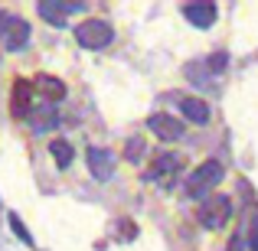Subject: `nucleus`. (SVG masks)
I'll return each mask as SVG.
<instances>
[{
  "instance_id": "1",
  "label": "nucleus",
  "mask_w": 258,
  "mask_h": 251,
  "mask_svg": "<svg viewBox=\"0 0 258 251\" xmlns=\"http://www.w3.org/2000/svg\"><path fill=\"white\" fill-rule=\"evenodd\" d=\"M222 176H226V170H222L219 160H206V163H200L193 170V173L186 176V183H183V189H186V196H193V199H200V196H206L209 189H216L222 183Z\"/></svg>"
},
{
  "instance_id": "2",
  "label": "nucleus",
  "mask_w": 258,
  "mask_h": 251,
  "mask_svg": "<svg viewBox=\"0 0 258 251\" xmlns=\"http://www.w3.org/2000/svg\"><path fill=\"white\" fill-rule=\"evenodd\" d=\"M72 33H76V43L82 46V49H105L114 39V30L105 20H82Z\"/></svg>"
},
{
  "instance_id": "3",
  "label": "nucleus",
  "mask_w": 258,
  "mask_h": 251,
  "mask_svg": "<svg viewBox=\"0 0 258 251\" xmlns=\"http://www.w3.org/2000/svg\"><path fill=\"white\" fill-rule=\"evenodd\" d=\"M229 215H232V202H229L226 196H209L200 206V225L209 228V232H216V228H222L229 222Z\"/></svg>"
},
{
  "instance_id": "4",
  "label": "nucleus",
  "mask_w": 258,
  "mask_h": 251,
  "mask_svg": "<svg viewBox=\"0 0 258 251\" xmlns=\"http://www.w3.org/2000/svg\"><path fill=\"white\" fill-rule=\"evenodd\" d=\"M30 23L20 17H4L0 20V43H4V49L10 52H20L26 43H30Z\"/></svg>"
},
{
  "instance_id": "5",
  "label": "nucleus",
  "mask_w": 258,
  "mask_h": 251,
  "mask_svg": "<svg viewBox=\"0 0 258 251\" xmlns=\"http://www.w3.org/2000/svg\"><path fill=\"white\" fill-rule=\"evenodd\" d=\"M180 163H183V160L176 157V153H164V157L154 160V166L144 173V180L147 183H157V186H173L176 173H180Z\"/></svg>"
},
{
  "instance_id": "6",
  "label": "nucleus",
  "mask_w": 258,
  "mask_h": 251,
  "mask_svg": "<svg viewBox=\"0 0 258 251\" xmlns=\"http://www.w3.org/2000/svg\"><path fill=\"white\" fill-rule=\"evenodd\" d=\"M85 160H88V170H92V176L98 183H105V180L114 176V153L111 150H105V147H88Z\"/></svg>"
},
{
  "instance_id": "7",
  "label": "nucleus",
  "mask_w": 258,
  "mask_h": 251,
  "mask_svg": "<svg viewBox=\"0 0 258 251\" xmlns=\"http://www.w3.org/2000/svg\"><path fill=\"white\" fill-rule=\"evenodd\" d=\"M183 17L193 26H200V30H209L216 23V17H219V10L209 0H189V4H183Z\"/></svg>"
},
{
  "instance_id": "8",
  "label": "nucleus",
  "mask_w": 258,
  "mask_h": 251,
  "mask_svg": "<svg viewBox=\"0 0 258 251\" xmlns=\"http://www.w3.org/2000/svg\"><path fill=\"white\" fill-rule=\"evenodd\" d=\"M30 101H33V82H26V78H17L13 82V95H10V111L17 114V118H30Z\"/></svg>"
},
{
  "instance_id": "9",
  "label": "nucleus",
  "mask_w": 258,
  "mask_h": 251,
  "mask_svg": "<svg viewBox=\"0 0 258 251\" xmlns=\"http://www.w3.org/2000/svg\"><path fill=\"white\" fill-rule=\"evenodd\" d=\"M147 127H151L160 140H180L183 137V124L176 118H170V114H151V118H147Z\"/></svg>"
},
{
  "instance_id": "10",
  "label": "nucleus",
  "mask_w": 258,
  "mask_h": 251,
  "mask_svg": "<svg viewBox=\"0 0 258 251\" xmlns=\"http://www.w3.org/2000/svg\"><path fill=\"white\" fill-rule=\"evenodd\" d=\"M180 111H183V118L193 121V124H206V121H209V105L203 98H183Z\"/></svg>"
},
{
  "instance_id": "11",
  "label": "nucleus",
  "mask_w": 258,
  "mask_h": 251,
  "mask_svg": "<svg viewBox=\"0 0 258 251\" xmlns=\"http://www.w3.org/2000/svg\"><path fill=\"white\" fill-rule=\"evenodd\" d=\"M56 121H59V114H56V108H52V105H39V108H33V111H30V124L36 127V131H52Z\"/></svg>"
},
{
  "instance_id": "12",
  "label": "nucleus",
  "mask_w": 258,
  "mask_h": 251,
  "mask_svg": "<svg viewBox=\"0 0 258 251\" xmlns=\"http://www.w3.org/2000/svg\"><path fill=\"white\" fill-rule=\"evenodd\" d=\"M36 10H39V17H43L46 23H52V26H62L66 17H69V13L62 10V0H39Z\"/></svg>"
},
{
  "instance_id": "13",
  "label": "nucleus",
  "mask_w": 258,
  "mask_h": 251,
  "mask_svg": "<svg viewBox=\"0 0 258 251\" xmlns=\"http://www.w3.org/2000/svg\"><path fill=\"white\" fill-rule=\"evenodd\" d=\"M49 153H52V160H56V166H59V170H66V166L72 163V157H76L72 144H69V140H62V137H56V140L49 144Z\"/></svg>"
},
{
  "instance_id": "14",
  "label": "nucleus",
  "mask_w": 258,
  "mask_h": 251,
  "mask_svg": "<svg viewBox=\"0 0 258 251\" xmlns=\"http://www.w3.org/2000/svg\"><path fill=\"white\" fill-rule=\"evenodd\" d=\"M36 85H39V92H43V95H46L49 101H62V98H66V85L59 82V78L39 75V78H36Z\"/></svg>"
},
{
  "instance_id": "15",
  "label": "nucleus",
  "mask_w": 258,
  "mask_h": 251,
  "mask_svg": "<svg viewBox=\"0 0 258 251\" xmlns=\"http://www.w3.org/2000/svg\"><path fill=\"white\" fill-rule=\"evenodd\" d=\"M10 228H13V232H17V238L20 241H23V245H36V241H33V235H30V228H26L23 225V222H20V215H10Z\"/></svg>"
},
{
  "instance_id": "16",
  "label": "nucleus",
  "mask_w": 258,
  "mask_h": 251,
  "mask_svg": "<svg viewBox=\"0 0 258 251\" xmlns=\"http://www.w3.org/2000/svg\"><path fill=\"white\" fill-rule=\"evenodd\" d=\"M124 153H127V160H141V153H144V137H131L127 147H124Z\"/></svg>"
},
{
  "instance_id": "17",
  "label": "nucleus",
  "mask_w": 258,
  "mask_h": 251,
  "mask_svg": "<svg viewBox=\"0 0 258 251\" xmlns=\"http://www.w3.org/2000/svg\"><path fill=\"white\" fill-rule=\"evenodd\" d=\"M245 245L252 248V251H258V212L252 215V222H248V235H245Z\"/></svg>"
},
{
  "instance_id": "18",
  "label": "nucleus",
  "mask_w": 258,
  "mask_h": 251,
  "mask_svg": "<svg viewBox=\"0 0 258 251\" xmlns=\"http://www.w3.org/2000/svg\"><path fill=\"white\" fill-rule=\"evenodd\" d=\"M226 52H213V56H209L206 59V69H213V72H222V69H226Z\"/></svg>"
},
{
  "instance_id": "19",
  "label": "nucleus",
  "mask_w": 258,
  "mask_h": 251,
  "mask_svg": "<svg viewBox=\"0 0 258 251\" xmlns=\"http://www.w3.org/2000/svg\"><path fill=\"white\" fill-rule=\"evenodd\" d=\"M248 245H245V235H232L229 238V245H226V251H245Z\"/></svg>"
}]
</instances>
